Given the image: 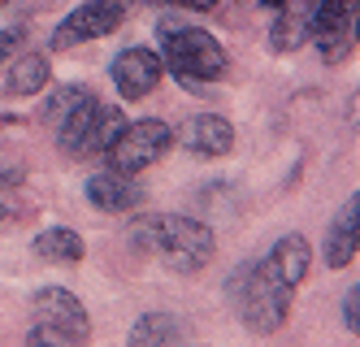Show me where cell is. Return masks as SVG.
Masks as SVG:
<instances>
[{"label": "cell", "instance_id": "obj_4", "mask_svg": "<svg viewBox=\"0 0 360 347\" xmlns=\"http://www.w3.org/2000/svg\"><path fill=\"white\" fill-rule=\"evenodd\" d=\"M169 148H174V126L161 122V118H143V122H126L105 156H109L113 174H143L148 165H157Z\"/></svg>", "mask_w": 360, "mask_h": 347}, {"label": "cell", "instance_id": "obj_24", "mask_svg": "<svg viewBox=\"0 0 360 347\" xmlns=\"http://www.w3.org/2000/svg\"><path fill=\"white\" fill-rule=\"evenodd\" d=\"M261 5H265V9H282V5H287V0H261Z\"/></svg>", "mask_w": 360, "mask_h": 347}, {"label": "cell", "instance_id": "obj_2", "mask_svg": "<svg viewBox=\"0 0 360 347\" xmlns=\"http://www.w3.org/2000/svg\"><path fill=\"white\" fill-rule=\"evenodd\" d=\"M161 65L178 78L183 87H209L221 83L230 70V52L200 26H161Z\"/></svg>", "mask_w": 360, "mask_h": 347}, {"label": "cell", "instance_id": "obj_5", "mask_svg": "<svg viewBox=\"0 0 360 347\" xmlns=\"http://www.w3.org/2000/svg\"><path fill=\"white\" fill-rule=\"evenodd\" d=\"M126 0H83L70 18H61V26L53 31V52H65L74 44H91L100 35H113L122 18H126Z\"/></svg>", "mask_w": 360, "mask_h": 347}, {"label": "cell", "instance_id": "obj_11", "mask_svg": "<svg viewBox=\"0 0 360 347\" xmlns=\"http://www.w3.org/2000/svg\"><path fill=\"white\" fill-rule=\"evenodd\" d=\"M265 265H269L274 278H282L295 291L304 282V274H308V265H313V248H308L304 234H282L278 244H274V252L265 256Z\"/></svg>", "mask_w": 360, "mask_h": 347}, {"label": "cell", "instance_id": "obj_19", "mask_svg": "<svg viewBox=\"0 0 360 347\" xmlns=\"http://www.w3.org/2000/svg\"><path fill=\"white\" fill-rule=\"evenodd\" d=\"M304 35H308L304 26H300L295 18L282 13V18H278V26H274V48H278V52H295V48L304 44Z\"/></svg>", "mask_w": 360, "mask_h": 347}, {"label": "cell", "instance_id": "obj_6", "mask_svg": "<svg viewBox=\"0 0 360 347\" xmlns=\"http://www.w3.org/2000/svg\"><path fill=\"white\" fill-rule=\"evenodd\" d=\"M35 317H39V326L61 334L65 343H87L91 339V317H87L83 300L65 286H44L35 296Z\"/></svg>", "mask_w": 360, "mask_h": 347}, {"label": "cell", "instance_id": "obj_12", "mask_svg": "<svg viewBox=\"0 0 360 347\" xmlns=\"http://www.w3.org/2000/svg\"><path fill=\"white\" fill-rule=\"evenodd\" d=\"M126 347H187V330L178 326L174 313H143L131 326Z\"/></svg>", "mask_w": 360, "mask_h": 347}, {"label": "cell", "instance_id": "obj_17", "mask_svg": "<svg viewBox=\"0 0 360 347\" xmlns=\"http://www.w3.org/2000/svg\"><path fill=\"white\" fill-rule=\"evenodd\" d=\"M83 100H91V92H87V87H57L53 96L44 100V109H39V118H44L48 126H61V122H65V118H70L74 109H79Z\"/></svg>", "mask_w": 360, "mask_h": 347}, {"label": "cell", "instance_id": "obj_20", "mask_svg": "<svg viewBox=\"0 0 360 347\" xmlns=\"http://www.w3.org/2000/svg\"><path fill=\"white\" fill-rule=\"evenodd\" d=\"M22 39H27V31H22V26H9V31H0V65H9V61L18 57Z\"/></svg>", "mask_w": 360, "mask_h": 347}, {"label": "cell", "instance_id": "obj_10", "mask_svg": "<svg viewBox=\"0 0 360 347\" xmlns=\"http://www.w3.org/2000/svg\"><path fill=\"white\" fill-rule=\"evenodd\" d=\"M87 200L100 213H131V208L143 204V187L131 174H113L109 170V174H91L87 178Z\"/></svg>", "mask_w": 360, "mask_h": 347}, {"label": "cell", "instance_id": "obj_13", "mask_svg": "<svg viewBox=\"0 0 360 347\" xmlns=\"http://www.w3.org/2000/svg\"><path fill=\"white\" fill-rule=\"evenodd\" d=\"M48 83H53V65H48L44 52H27L9 65V78H5V92L9 96H39Z\"/></svg>", "mask_w": 360, "mask_h": 347}, {"label": "cell", "instance_id": "obj_8", "mask_svg": "<svg viewBox=\"0 0 360 347\" xmlns=\"http://www.w3.org/2000/svg\"><path fill=\"white\" fill-rule=\"evenodd\" d=\"M174 139L187 152H195V156H226L230 148H235V126H230L226 118H217V113H195V118H187L183 126H178Z\"/></svg>", "mask_w": 360, "mask_h": 347}, {"label": "cell", "instance_id": "obj_27", "mask_svg": "<svg viewBox=\"0 0 360 347\" xmlns=\"http://www.w3.org/2000/svg\"><path fill=\"white\" fill-rule=\"evenodd\" d=\"M148 5H169V0H148Z\"/></svg>", "mask_w": 360, "mask_h": 347}, {"label": "cell", "instance_id": "obj_25", "mask_svg": "<svg viewBox=\"0 0 360 347\" xmlns=\"http://www.w3.org/2000/svg\"><path fill=\"white\" fill-rule=\"evenodd\" d=\"M5 222H9V208H5V204H0V226H5Z\"/></svg>", "mask_w": 360, "mask_h": 347}, {"label": "cell", "instance_id": "obj_14", "mask_svg": "<svg viewBox=\"0 0 360 347\" xmlns=\"http://www.w3.org/2000/svg\"><path fill=\"white\" fill-rule=\"evenodd\" d=\"M83 239L79 230H70V226H48L35 234V256L48 260V265H79L83 260Z\"/></svg>", "mask_w": 360, "mask_h": 347}, {"label": "cell", "instance_id": "obj_15", "mask_svg": "<svg viewBox=\"0 0 360 347\" xmlns=\"http://www.w3.org/2000/svg\"><path fill=\"white\" fill-rule=\"evenodd\" d=\"M122 109H113V104H100L91 126L83 130V139L70 148V156H96V152H109V144L117 139V130H122Z\"/></svg>", "mask_w": 360, "mask_h": 347}, {"label": "cell", "instance_id": "obj_7", "mask_svg": "<svg viewBox=\"0 0 360 347\" xmlns=\"http://www.w3.org/2000/svg\"><path fill=\"white\" fill-rule=\"evenodd\" d=\"M109 74H113V87L122 92V100H143L148 92H157L165 65H161V52L135 44V48H122L117 52Z\"/></svg>", "mask_w": 360, "mask_h": 347}, {"label": "cell", "instance_id": "obj_22", "mask_svg": "<svg viewBox=\"0 0 360 347\" xmlns=\"http://www.w3.org/2000/svg\"><path fill=\"white\" fill-rule=\"evenodd\" d=\"M27 347H70L61 334H53V330H48V326H35L31 334H27Z\"/></svg>", "mask_w": 360, "mask_h": 347}, {"label": "cell", "instance_id": "obj_16", "mask_svg": "<svg viewBox=\"0 0 360 347\" xmlns=\"http://www.w3.org/2000/svg\"><path fill=\"white\" fill-rule=\"evenodd\" d=\"M334 31H356V0H317L308 18V35H334Z\"/></svg>", "mask_w": 360, "mask_h": 347}, {"label": "cell", "instance_id": "obj_18", "mask_svg": "<svg viewBox=\"0 0 360 347\" xmlns=\"http://www.w3.org/2000/svg\"><path fill=\"white\" fill-rule=\"evenodd\" d=\"M317 39V48H321V57L334 65V61H343L347 52L356 48V31H334V35H313Z\"/></svg>", "mask_w": 360, "mask_h": 347}, {"label": "cell", "instance_id": "obj_21", "mask_svg": "<svg viewBox=\"0 0 360 347\" xmlns=\"http://www.w3.org/2000/svg\"><path fill=\"white\" fill-rule=\"evenodd\" d=\"M356 308H360V286L352 282V291H347V296H343V326H347L352 334L360 330V313H356Z\"/></svg>", "mask_w": 360, "mask_h": 347}, {"label": "cell", "instance_id": "obj_26", "mask_svg": "<svg viewBox=\"0 0 360 347\" xmlns=\"http://www.w3.org/2000/svg\"><path fill=\"white\" fill-rule=\"evenodd\" d=\"M5 182H13V174H0V187H5Z\"/></svg>", "mask_w": 360, "mask_h": 347}, {"label": "cell", "instance_id": "obj_3", "mask_svg": "<svg viewBox=\"0 0 360 347\" xmlns=\"http://www.w3.org/2000/svg\"><path fill=\"white\" fill-rule=\"evenodd\" d=\"M230 296H235L239 317H243V326L252 334L282 330V322H287V313H291V286L282 282V278H274L265 260L239 270L235 282H230Z\"/></svg>", "mask_w": 360, "mask_h": 347}, {"label": "cell", "instance_id": "obj_23", "mask_svg": "<svg viewBox=\"0 0 360 347\" xmlns=\"http://www.w3.org/2000/svg\"><path fill=\"white\" fill-rule=\"evenodd\" d=\"M174 5H187V9H213L217 0H174Z\"/></svg>", "mask_w": 360, "mask_h": 347}, {"label": "cell", "instance_id": "obj_9", "mask_svg": "<svg viewBox=\"0 0 360 347\" xmlns=\"http://www.w3.org/2000/svg\"><path fill=\"white\" fill-rule=\"evenodd\" d=\"M360 252V196L352 191V200L339 208V217L330 222V234L321 244V256L330 270H343V265H352Z\"/></svg>", "mask_w": 360, "mask_h": 347}, {"label": "cell", "instance_id": "obj_1", "mask_svg": "<svg viewBox=\"0 0 360 347\" xmlns=\"http://www.w3.org/2000/svg\"><path fill=\"white\" fill-rule=\"evenodd\" d=\"M126 239L139 252L157 256L174 274H200L217 252V239L209 226L195 217H174V213H143V217L131 222Z\"/></svg>", "mask_w": 360, "mask_h": 347}]
</instances>
